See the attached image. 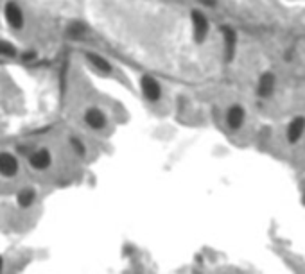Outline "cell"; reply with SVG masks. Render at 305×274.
<instances>
[{"label": "cell", "mask_w": 305, "mask_h": 274, "mask_svg": "<svg viewBox=\"0 0 305 274\" xmlns=\"http://www.w3.org/2000/svg\"><path fill=\"white\" fill-rule=\"evenodd\" d=\"M29 165L34 169V171H47L50 165H52V154H50L49 149H36L29 154Z\"/></svg>", "instance_id": "obj_7"}, {"label": "cell", "mask_w": 305, "mask_h": 274, "mask_svg": "<svg viewBox=\"0 0 305 274\" xmlns=\"http://www.w3.org/2000/svg\"><path fill=\"white\" fill-rule=\"evenodd\" d=\"M140 91H142L144 99L151 104L158 102L161 99V85L152 76L140 77Z\"/></svg>", "instance_id": "obj_1"}, {"label": "cell", "mask_w": 305, "mask_h": 274, "mask_svg": "<svg viewBox=\"0 0 305 274\" xmlns=\"http://www.w3.org/2000/svg\"><path fill=\"white\" fill-rule=\"evenodd\" d=\"M190 22H192V32H194V41L196 43H203L208 36V18L205 16V13L199 9H192L190 13Z\"/></svg>", "instance_id": "obj_2"}, {"label": "cell", "mask_w": 305, "mask_h": 274, "mask_svg": "<svg viewBox=\"0 0 305 274\" xmlns=\"http://www.w3.org/2000/svg\"><path fill=\"white\" fill-rule=\"evenodd\" d=\"M18 172H20L18 158L14 154L7 153V151H2L0 153V176L5 178V180H11Z\"/></svg>", "instance_id": "obj_4"}, {"label": "cell", "mask_w": 305, "mask_h": 274, "mask_svg": "<svg viewBox=\"0 0 305 274\" xmlns=\"http://www.w3.org/2000/svg\"><path fill=\"white\" fill-rule=\"evenodd\" d=\"M4 271V258H2V255H0V273Z\"/></svg>", "instance_id": "obj_18"}, {"label": "cell", "mask_w": 305, "mask_h": 274, "mask_svg": "<svg viewBox=\"0 0 305 274\" xmlns=\"http://www.w3.org/2000/svg\"><path fill=\"white\" fill-rule=\"evenodd\" d=\"M275 90V76L271 72H266L260 76L259 86H257V93L259 97H269Z\"/></svg>", "instance_id": "obj_11"}, {"label": "cell", "mask_w": 305, "mask_h": 274, "mask_svg": "<svg viewBox=\"0 0 305 274\" xmlns=\"http://www.w3.org/2000/svg\"><path fill=\"white\" fill-rule=\"evenodd\" d=\"M70 145H72V149H74V151L79 154V156H86V145L83 144V142H81L77 136H72V138H70Z\"/></svg>", "instance_id": "obj_15"}, {"label": "cell", "mask_w": 305, "mask_h": 274, "mask_svg": "<svg viewBox=\"0 0 305 274\" xmlns=\"http://www.w3.org/2000/svg\"><path fill=\"white\" fill-rule=\"evenodd\" d=\"M34 202H36V190L31 188V186H25V188H22L16 193V204L22 210L31 208Z\"/></svg>", "instance_id": "obj_12"}, {"label": "cell", "mask_w": 305, "mask_h": 274, "mask_svg": "<svg viewBox=\"0 0 305 274\" xmlns=\"http://www.w3.org/2000/svg\"><path fill=\"white\" fill-rule=\"evenodd\" d=\"M16 54H18V50L13 43H9V41H5V40H0V56H2V58H14Z\"/></svg>", "instance_id": "obj_14"}, {"label": "cell", "mask_w": 305, "mask_h": 274, "mask_svg": "<svg viewBox=\"0 0 305 274\" xmlns=\"http://www.w3.org/2000/svg\"><path fill=\"white\" fill-rule=\"evenodd\" d=\"M244 120H246V111H244V108L239 106V104H233L232 108L226 111V124H228V127L232 131L241 129Z\"/></svg>", "instance_id": "obj_8"}, {"label": "cell", "mask_w": 305, "mask_h": 274, "mask_svg": "<svg viewBox=\"0 0 305 274\" xmlns=\"http://www.w3.org/2000/svg\"><path fill=\"white\" fill-rule=\"evenodd\" d=\"M85 122H86V126L92 127L94 131H103L104 127L108 126L106 113H104L101 108H97V106H90V108L86 109Z\"/></svg>", "instance_id": "obj_6"}, {"label": "cell", "mask_w": 305, "mask_h": 274, "mask_svg": "<svg viewBox=\"0 0 305 274\" xmlns=\"http://www.w3.org/2000/svg\"><path fill=\"white\" fill-rule=\"evenodd\" d=\"M221 34H223V45H224V61L230 63L235 56V49H237V32L230 25H223L221 27Z\"/></svg>", "instance_id": "obj_5"}, {"label": "cell", "mask_w": 305, "mask_h": 274, "mask_svg": "<svg viewBox=\"0 0 305 274\" xmlns=\"http://www.w3.org/2000/svg\"><path fill=\"white\" fill-rule=\"evenodd\" d=\"M304 206H305V195H304Z\"/></svg>", "instance_id": "obj_19"}, {"label": "cell", "mask_w": 305, "mask_h": 274, "mask_svg": "<svg viewBox=\"0 0 305 274\" xmlns=\"http://www.w3.org/2000/svg\"><path fill=\"white\" fill-rule=\"evenodd\" d=\"M86 32H88V27H86V23L81 22V20L72 22L70 25L67 27V36L72 38V40H81V38L85 36Z\"/></svg>", "instance_id": "obj_13"}, {"label": "cell", "mask_w": 305, "mask_h": 274, "mask_svg": "<svg viewBox=\"0 0 305 274\" xmlns=\"http://www.w3.org/2000/svg\"><path fill=\"white\" fill-rule=\"evenodd\" d=\"M86 59H88V63L101 74H112L113 72V67L112 63L108 61L104 56L101 54H95V52H86Z\"/></svg>", "instance_id": "obj_9"}, {"label": "cell", "mask_w": 305, "mask_h": 274, "mask_svg": "<svg viewBox=\"0 0 305 274\" xmlns=\"http://www.w3.org/2000/svg\"><path fill=\"white\" fill-rule=\"evenodd\" d=\"M22 59H23V63H32L36 59V50H27V52H23Z\"/></svg>", "instance_id": "obj_16"}, {"label": "cell", "mask_w": 305, "mask_h": 274, "mask_svg": "<svg viewBox=\"0 0 305 274\" xmlns=\"http://www.w3.org/2000/svg\"><path fill=\"white\" fill-rule=\"evenodd\" d=\"M201 2L205 5H210V7H214V5H215V0H201Z\"/></svg>", "instance_id": "obj_17"}, {"label": "cell", "mask_w": 305, "mask_h": 274, "mask_svg": "<svg viewBox=\"0 0 305 274\" xmlns=\"http://www.w3.org/2000/svg\"><path fill=\"white\" fill-rule=\"evenodd\" d=\"M304 131H305V118L304 117L293 118L289 127H287V140H289L291 144H296V142L302 138Z\"/></svg>", "instance_id": "obj_10"}, {"label": "cell", "mask_w": 305, "mask_h": 274, "mask_svg": "<svg viewBox=\"0 0 305 274\" xmlns=\"http://www.w3.org/2000/svg\"><path fill=\"white\" fill-rule=\"evenodd\" d=\"M4 16H5V22L11 29L14 31H20L25 23V16H23V11L20 9V5L16 2H7L4 7Z\"/></svg>", "instance_id": "obj_3"}]
</instances>
